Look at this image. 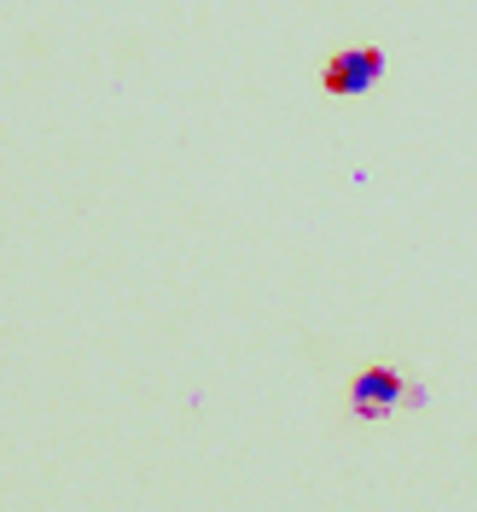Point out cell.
Wrapping results in <instances>:
<instances>
[{
    "instance_id": "cell-1",
    "label": "cell",
    "mask_w": 477,
    "mask_h": 512,
    "mask_svg": "<svg viewBox=\"0 0 477 512\" xmlns=\"http://www.w3.org/2000/svg\"><path fill=\"white\" fill-rule=\"evenodd\" d=\"M379 76H384V53L379 47H344V53H332V59L320 64V88H326L332 99L367 94Z\"/></svg>"
},
{
    "instance_id": "cell-2",
    "label": "cell",
    "mask_w": 477,
    "mask_h": 512,
    "mask_svg": "<svg viewBox=\"0 0 477 512\" xmlns=\"http://www.w3.org/2000/svg\"><path fill=\"white\" fill-rule=\"evenodd\" d=\"M350 402L361 419H379L396 402H408V384H402V373H390V367H361L350 379Z\"/></svg>"
}]
</instances>
